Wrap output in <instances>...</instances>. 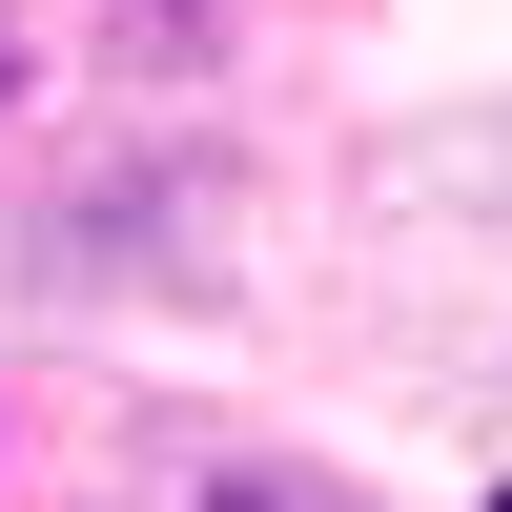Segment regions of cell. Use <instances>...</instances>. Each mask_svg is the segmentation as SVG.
<instances>
[{
	"label": "cell",
	"mask_w": 512,
	"mask_h": 512,
	"mask_svg": "<svg viewBox=\"0 0 512 512\" xmlns=\"http://www.w3.org/2000/svg\"><path fill=\"white\" fill-rule=\"evenodd\" d=\"M185 512H328V492L287 472V451H226V472H185Z\"/></svg>",
	"instance_id": "obj_1"
},
{
	"label": "cell",
	"mask_w": 512,
	"mask_h": 512,
	"mask_svg": "<svg viewBox=\"0 0 512 512\" xmlns=\"http://www.w3.org/2000/svg\"><path fill=\"white\" fill-rule=\"evenodd\" d=\"M21 103H41V41H21V21H0V123H21Z\"/></svg>",
	"instance_id": "obj_2"
},
{
	"label": "cell",
	"mask_w": 512,
	"mask_h": 512,
	"mask_svg": "<svg viewBox=\"0 0 512 512\" xmlns=\"http://www.w3.org/2000/svg\"><path fill=\"white\" fill-rule=\"evenodd\" d=\"M0 451H21V410H0Z\"/></svg>",
	"instance_id": "obj_3"
}]
</instances>
